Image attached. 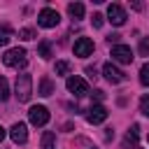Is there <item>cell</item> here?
I'll list each match as a JSON object with an SVG mask.
<instances>
[{
	"instance_id": "6da1fadb",
	"label": "cell",
	"mask_w": 149,
	"mask_h": 149,
	"mask_svg": "<svg viewBox=\"0 0 149 149\" xmlns=\"http://www.w3.org/2000/svg\"><path fill=\"white\" fill-rule=\"evenodd\" d=\"M14 93L19 98V102H28L30 95H33V77L28 72H21L16 74V86H14Z\"/></svg>"
},
{
	"instance_id": "7a4b0ae2",
	"label": "cell",
	"mask_w": 149,
	"mask_h": 149,
	"mask_svg": "<svg viewBox=\"0 0 149 149\" xmlns=\"http://www.w3.org/2000/svg\"><path fill=\"white\" fill-rule=\"evenodd\" d=\"M2 63H5L7 68H23V65L28 63V54H26L23 47H14V49H9V51L2 56Z\"/></svg>"
},
{
	"instance_id": "3957f363",
	"label": "cell",
	"mask_w": 149,
	"mask_h": 149,
	"mask_svg": "<svg viewBox=\"0 0 149 149\" xmlns=\"http://www.w3.org/2000/svg\"><path fill=\"white\" fill-rule=\"evenodd\" d=\"M58 21H61V14H58L56 9H51V7H44V9L37 14V23H40L42 28H56Z\"/></svg>"
},
{
	"instance_id": "277c9868",
	"label": "cell",
	"mask_w": 149,
	"mask_h": 149,
	"mask_svg": "<svg viewBox=\"0 0 149 149\" xmlns=\"http://www.w3.org/2000/svg\"><path fill=\"white\" fill-rule=\"evenodd\" d=\"M28 121L33 126H47L49 123V109L44 105H35L28 109Z\"/></svg>"
},
{
	"instance_id": "5b68a950",
	"label": "cell",
	"mask_w": 149,
	"mask_h": 149,
	"mask_svg": "<svg viewBox=\"0 0 149 149\" xmlns=\"http://www.w3.org/2000/svg\"><path fill=\"white\" fill-rule=\"evenodd\" d=\"M65 86H68V91H70L72 95H77V98H81V95L88 93V84H86L81 77H77V74H70L68 81H65Z\"/></svg>"
},
{
	"instance_id": "8992f818",
	"label": "cell",
	"mask_w": 149,
	"mask_h": 149,
	"mask_svg": "<svg viewBox=\"0 0 149 149\" xmlns=\"http://www.w3.org/2000/svg\"><path fill=\"white\" fill-rule=\"evenodd\" d=\"M133 49L130 47H126V44H114L112 47V61H116V63H123V65H128V63H133Z\"/></svg>"
},
{
	"instance_id": "52a82bcc",
	"label": "cell",
	"mask_w": 149,
	"mask_h": 149,
	"mask_svg": "<svg viewBox=\"0 0 149 149\" xmlns=\"http://www.w3.org/2000/svg\"><path fill=\"white\" fill-rule=\"evenodd\" d=\"M107 19H109L112 26H123L126 23V9L121 5H116V2H112L107 7Z\"/></svg>"
},
{
	"instance_id": "ba28073f",
	"label": "cell",
	"mask_w": 149,
	"mask_h": 149,
	"mask_svg": "<svg viewBox=\"0 0 149 149\" xmlns=\"http://www.w3.org/2000/svg\"><path fill=\"white\" fill-rule=\"evenodd\" d=\"M102 74H105V79H107L109 84H121V81L126 79L123 70H119L114 63H105V65H102Z\"/></svg>"
},
{
	"instance_id": "9c48e42d",
	"label": "cell",
	"mask_w": 149,
	"mask_h": 149,
	"mask_svg": "<svg viewBox=\"0 0 149 149\" xmlns=\"http://www.w3.org/2000/svg\"><path fill=\"white\" fill-rule=\"evenodd\" d=\"M9 137H12L16 144H26V142H28V126L21 123V121H16V123L9 128Z\"/></svg>"
},
{
	"instance_id": "30bf717a",
	"label": "cell",
	"mask_w": 149,
	"mask_h": 149,
	"mask_svg": "<svg viewBox=\"0 0 149 149\" xmlns=\"http://www.w3.org/2000/svg\"><path fill=\"white\" fill-rule=\"evenodd\" d=\"M74 56H79V58H86V56H91L93 54V40H88V37H79L77 42H74Z\"/></svg>"
},
{
	"instance_id": "8fae6325",
	"label": "cell",
	"mask_w": 149,
	"mask_h": 149,
	"mask_svg": "<svg viewBox=\"0 0 149 149\" xmlns=\"http://www.w3.org/2000/svg\"><path fill=\"white\" fill-rule=\"evenodd\" d=\"M105 119H107V109H105L102 105H91V107H88V112H86V121H88V123L95 126V123H102Z\"/></svg>"
},
{
	"instance_id": "7c38bea8",
	"label": "cell",
	"mask_w": 149,
	"mask_h": 149,
	"mask_svg": "<svg viewBox=\"0 0 149 149\" xmlns=\"http://www.w3.org/2000/svg\"><path fill=\"white\" fill-rule=\"evenodd\" d=\"M137 137H140V126L133 123L130 130L126 133V140H123V147H137Z\"/></svg>"
},
{
	"instance_id": "4fadbf2b",
	"label": "cell",
	"mask_w": 149,
	"mask_h": 149,
	"mask_svg": "<svg viewBox=\"0 0 149 149\" xmlns=\"http://www.w3.org/2000/svg\"><path fill=\"white\" fill-rule=\"evenodd\" d=\"M37 93L44 95V98L51 95V93H54V81H51L49 77H42V79H40V88H37Z\"/></svg>"
},
{
	"instance_id": "5bb4252c",
	"label": "cell",
	"mask_w": 149,
	"mask_h": 149,
	"mask_svg": "<svg viewBox=\"0 0 149 149\" xmlns=\"http://www.w3.org/2000/svg\"><path fill=\"white\" fill-rule=\"evenodd\" d=\"M68 12H70L72 19H81V16H84V5H81V2H70V5H68Z\"/></svg>"
},
{
	"instance_id": "9a60e30c",
	"label": "cell",
	"mask_w": 149,
	"mask_h": 149,
	"mask_svg": "<svg viewBox=\"0 0 149 149\" xmlns=\"http://www.w3.org/2000/svg\"><path fill=\"white\" fill-rule=\"evenodd\" d=\"M54 140H56V135L51 130H47L42 135V149H54Z\"/></svg>"
},
{
	"instance_id": "2e32d148",
	"label": "cell",
	"mask_w": 149,
	"mask_h": 149,
	"mask_svg": "<svg viewBox=\"0 0 149 149\" xmlns=\"http://www.w3.org/2000/svg\"><path fill=\"white\" fill-rule=\"evenodd\" d=\"M7 98H9V84L5 77H0V102H5Z\"/></svg>"
},
{
	"instance_id": "e0dca14e",
	"label": "cell",
	"mask_w": 149,
	"mask_h": 149,
	"mask_svg": "<svg viewBox=\"0 0 149 149\" xmlns=\"http://www.w3.org/2000/svg\"><path fill=\"white\" fill-rule=\"evenodd\" d=\"M70 70H72V65L68 61H58L56 63V74H70Z\"/></svg>"
},
{
	"instance_id": "ac0fdd59",
	"label": "cell",
	"mask_w": 149,
	"mask_h": 149,
	"mask_svg": "<svg viewBox=\"0 0 149 149\" xmlns=\"http://www.w3.org/2000/svg\"><path fill=\"white\" fill-rule=\"evenodd\" d=\"M140 84L142 86H149V63H144L140 68Z\"/></svg>"
},
{
	"instance_id": "d6986e66",
	"label": "cell",
	"mask_w": 149,
	"mask_h": 149,
	"mask_svg": "<svg viewBox=\"0 0 149 149\" xmlns=\"http://www.w3.org/2000/svg\"><path fill=\"white\" fill-rule=\"evenodd\" d=\"M37 51H40V56H42V58H51V44H49V42H42Z\"/></svg>"
},
{
	"instance_id": "ffe728a7",
	"label": "cell",
	"mask_w": 149,
	"mask_h": 149,
	"mask_svg": "<svg viewBox=\"0 0 149 149\" xmlns=\"http://www.w3.org/2000/svg\"><path fill=\"white\" fill-rule=\"evenodd\" d=\"M140 112H142L144 116H149V93L140 98Z\"/></svg>"
},
{
	"instance_id": "44dd1931",
	"label": "cell",
	"mask_w": 149,
	"mask_h": 149,
	"mask_svg": "<svg viewBox=\"0 0 149 149\" xmlns=\"http://www.w3.org/2000/svg\"><path fill=\"white\" fill-rule=\"evenodd\" d=\"M19 37L21 40H35V30L33 28H21L19 30Z\"/></svg>"
},
{
	"instance_id": "7402d4cb",
	"label": "cell",
	"mask_w": 149,
	"mask_h": 149,
	"mask_svg": "<svg viewBox=\"0 0 149 149\" xmlns=\"http://www.w3.org/2000/svg\"><path fill=\"white\" fill-rule=\"evenodd\" d=\"M140 54H142V56H149V37H142V42H140Z\"/></svg>"
},
{
	"instance_id": "603a6c76",
	"label": "cell",
	"mask_w": 149,
	"mask_h": 149,
	"mask_svg": "<svg viewBox=\"0 0 149 149\" xmlns=\"http://www.w3.org/2000/svg\"><path fill=\"white\" fill-rule=\"evenodd\" d=\"M91 23H93L95 28H100V26L105 23V16H102V14H93V19H91Z\"/></svg>"
},
{
	"instance_id": "cb8c5ba5",
	"label": "cell",
	"mask_w": 149,
	"mask_h": 149,
	"mask_svg": "<svg viewBox=\"0 0 149 149\" xmlns=\"http://www.w3.org/2000/svg\"><path fill=\"white\" fill-rule=\"evenodd\" d=\"M9 35H12L9 30H2V33H0V47H5V44L9 42Z\"/></svg>"
},
{
	"instance_id": "d4e9b609",
	"label": "cell",
	"mask_w": 149,
	"mask_h": 149,
	"mask_svg": "<svg viewBox=\"0 0 149 149\" xmlns=\"http://www.w3.org/2000/svg\"><path fill=\"white\" fill-rule=\"evenodd\" d=\"M119 37H121V35H116V33H114V35H109L107 40H109V44H112V42H114V44H119Z\"/></svg>"
},
{
	"instance_id": "484cf974",
	"label": "cell",
	"mask_w": 149,
	"mask_h": 149,
	"mask_svg": "<svg viewBox=\"0 0 149 149\" xmlns=\"http://www.w3.org/2000/svg\"><path fill=\"white\" fill-rule=\"evenodd\" d=\"M93 98H95V100H102V98H105V93L98 88V91H93Z\"/></svg>"
},
{
	"instance_id": "4316f807",
	"label": "cell",
	"mask_w": 149,
	"mask_h": 149,
	"mask_svg": "<svg viewBox=\"0 0 149 149\" xmlns=\"http://www.w3.org/2000/svg\"><path fill=\"white\" fill-rule=\"evenodd\" d=\"M86 74H88L91 79H95V70H93V68H86Z\"/></svg>"
},
{
	"instance_id": "83f0119b",
	"label": "cell",
	"mask_w": 149,
	"mask_h": 149,
	"mask_svg": "<svg viewBox=\"0 0 149 149\" xmlns=\"http://www.w3.org/2000/svg\"><path fill=\"white\" fill-rule=\"evenodd\" d=\"M5 135H7V133H5V128H2V126H0V142H2V140H5Z\"/></svg>"
}]
</instances>
